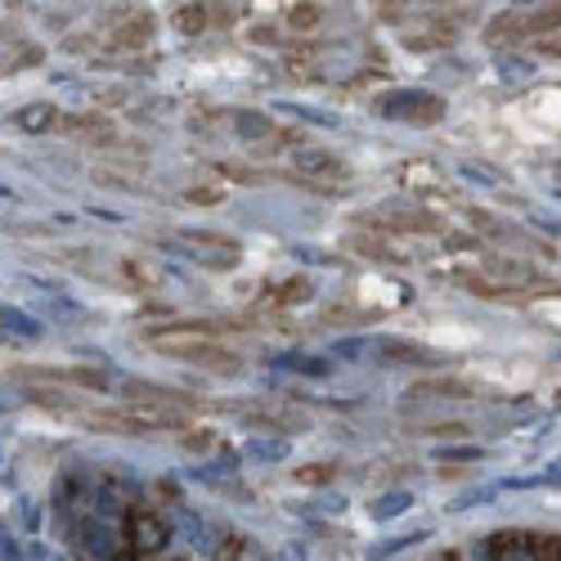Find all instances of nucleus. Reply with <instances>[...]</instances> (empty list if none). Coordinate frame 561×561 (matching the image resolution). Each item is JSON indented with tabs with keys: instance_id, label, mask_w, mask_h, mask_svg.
Listing matches in <instances>:
<instances>
[{
	"instance_id": "nucleus-1",
	"label": "nucleus",
	"mask_w": 561,
	"mask_h": 561,
	"mask_svg": "<svg viewBox=\"0 0 561 561\" xmlns=\"http://www.w3.org/2000/svg\"><path fill=\"white\" fill-rule=\"evenodd\" d=\"M144 342L167 359L211 368V373H239V355L220 346V337L207 324H171V328H148Z\"/></svg>"
},
{
	"instance_id": "nucleus-2",
	"label": "nucleus",
	"mask_w": 561,
	"mask_h": 561,
	"mask_svg": "<svg viewBox=\"0 0 561 561\" xmlns=\"http://www.w3.org/2000/svg\"><path fill=\"white\" fill-rule=\"evenodd\" d=\"M454 279H459L467 292H476V296H503V292H512V288H521V283H530L535 270L526 266V260H516V256L485 252L476 266L454 270Z\"/></svg>"
},
{
	"instance_id": "nucleus-3",
	"label": "nucleus",
	"mask_w": 561,
	"mask_h": 561,
	"mask_svg": "<svg viewBox=\"0 0 561 561\" xmlns=\"http://www.w3.org/2000/svg\"><path fill=\"white\" fill-rule=\"evenodd\" d=\"M378 112L391 122H414V126H436L444 118V99L431 90H391L378 99Z\"/></svg>"
},
{
	"instance_id": "nucleus-4",
	"label": "nucleus",
	"mask_w": 561,
	"mask_h": 561,
	"mask_svg": "<svg viewBox=\"0 0 561 561\" xmlns=\"http://www.w3.org/2000/svg\"><path fill=\"white\" fill-rule=\"evenodd\" d=\"M126 544H131L139 557H158V552L171 544V526H167L158 512L135 508V512L126 516Z\"/></svg>"
},
{
	"instance_id": "nucleus-5",
	"label": "nucleus",
	"mask_w": 561,
	"mask_h": 561,
	"mask_svg": "<svg viewBox=\"0 0 561 561\" xmlns=\"http://www.w3.org/2000/svg\"><path fill=\"white\" fill-rule=\"evenodd\" d=\"M175 530L184 535V544H190L198 557H207V561L224 557V548H230V535H224L216 521L198 516V512H180V516H175Z\"/></svg>"
},
{
	"instance_id": "nucleus-6",
	"label": "nucleus",
	"mask_w": 561,
	"mask_h": 561,
	"mask_svg": "<svg viewBox=\"0 0 561 561\" xmlns=\"http://www.w3.org/2000/svg\"><path fill=\"white\" fill-rule=\"evenodd\" d=\"M373 359H382V364H408V368H436L440 355L418 346V342H404V337H373V342L364 346Z\"/></svg>"
},
{
	"instance_id": "nucleus-7",
	"label": "nucleus",
	"mask_w": 561,
	"mask_h": 561,
	"mask_svg": "<svg viewBox=\"0 0 561 561\" xmlns=\"http://www.w3.org/2000/svg\"><path fill=\"white\" fill-rule=\"evenodd\" d=\"M292 167L302 171V180H342L346 175V162L332 154V148H319V144H296L292 154Z\"/></svg>"
},
{
	"instance_id": "nucleus-8",
	"label": "nucleus",
	"mask_w": 561,
	"mask_h": 561,
	"mask_svg": "<svg viewBox=\"0 0 561 561\" xmlns=\"http://www.w3.org/2000/svg\"><path fill=\"white\" fill-rule=\"evenodd\" d=\"M368 230H378V234H444V220L431 211H382L378 220H368Z\"/></svg>"
},
{
	"instance_id": "nucleus-9",
	"label": "nucleus",
	"mask_w": 561,
	"mask_h": 561,
	"mask_svg": "<svg viewBox=\"0 0 561 561\" xmlns=\"http://www.w3.org/2000/svg\"><path fill=\"white\" fill-rule=\"evenodd\" d=\"M154 36H158V19L148 10H135V14H122V23L112 27V46L126 50V54H139V50L154 46Z\"/></svg>"
},
{
	"instance_id": "nucleus-10",
	"label": "nucleus",
	"mask_w": 561,
	"mask_h": 561,
	"mask_svg": "<svg viewBox=\"0 0 561 561\" xmlns=\"http://www.w3.org/2000/svg\"><path fill=\"white\" fill-rule=\"evenodd\" d=\"M230 126H234V135L243 139V144H266V139H283V131L266 118V112H256V108H239L234 118H230Z\"/></svg>"
},
{
	"instance_id": "nucleus-11",
	"label": "nucleus",
	"mask_w": 561,
	"mask_h": 561,
	"mask_svg": "<svg viewBox=\"0 0 561 561\" xmlns=\"http://www.w3.org/2000/svg\"><path fill=\"white\" fill-rule=\"evenodd\" d=\"M495 561H544V548L530 535H499L490 548Z\"/></svg>"
},
{
	"instance_id": "nucleus-12",
	"label": "nucleus",
	"mask_w": 561,
	"mask_h": 561,
	"mask_svg": "<svg viewBox=\"0 0 561 561\" xmlns=\"http://www.w3.org/2000/svg\"><path fill=\"white\" fill-rule=\"evenodd\" d=\"M521 36H530V27H526V19H521L516 10H508V14H495L490 23H485V46L521 41Z\"/></svg>"
},
{
	"instance_id": "nucleus-13",
	"label": "nucleus",
	"mask_w": 561,
	"mask_h": 561,
	"mask_svg": "<svg viewBox=\"0 0 561 561\" xmlns=\"http://www.w3.org/2000/svg\"><path fill=\"white\" fill-rule=\"evenodd\" d=\"M36 378H54V382H77V387H86V391H108L112 387V378L108 373H99V368H36Z\"/></svg>"
},
{
	"instance_id": "nucleus-14",
	"label": "nucleus",
	"mask_w": 561,
	"mask_h": 561,
	"mask_svg": "<svg viewBox=\"0 0 561 561\" xmlns=\"http://www.w3.org/2000/svg\"><path fill=\"white\" fill-rule=\"evenodd\" d=\"M54 122H59V108H50V103H27L14 112V126L27 135H46V131H54Z\"/></svg>"
},
{
	"instance_id": "nucleus-15",
	"label": "nucleus",
	"mask_w": 561,
	"mask_h": 561,
	"mask_svg": "<svg viewBox=\"0 0 561 561\" xmlns=\"http://www.w3.org/2000/svg\"><path fill=\"white\" fill-rule=\"evenodd\" d=\"M472 382H463V378H431V382H418L414 387V395L418 400H472Z\"/></svg>"
},
{
	"instance_id": "nucleus-16",
	"label": "nucleus",
	"mask_w": 561,
	"mask_h": 561,
	"mask_svg": "<svg viewBox=\"0 0 561 561\" xmlns=\"http://www.w3.org/2000/svg\"><path fill=\"white\" fill-rule=\"evenodd\" d=\"M288 454H292L288 436H252L247 440V459L252 463H283Z\"/></svg>"
},
{
	"instance_id": "nucleus-17",
	"label": "nucleus",
	"mask_w": 561,
	"mask_h": 561,
	"mask_svg": "<svg viewBox=\"0 0 561 561\" xmlns=\"http://www.w3.org/2000/svg\"><path fill=\"white\" fill-rule=\"evenodd\" d=\"M0 332H14V337H27V342H36L46 328L36 324L27 310H19V306H0Z\"/></svg>"
},
{
	"instance_id": "nucleus-18",
	"label": "nucleus",
	"mask_w": 561,
	"mask_h": 561,
	"mask_svg": "<svg viewBox=\"0 0 561 561\" xmlns=\"http://www.w3.org/2000/svg\"><path fill=\"white\" fill-rule=\"evenodd\" d=\"M175 32L180 36H203L207 32V5L203 0H190V5L175 10Z\"/></svg>"
},
{
	"instance_id": "nucleus-19",
	"label": "nucleus",
	"mask_w": 561,
	"mask_h": 561,
	"mask_svg": "<svg viewBox=\"0 0 561 561\" xmlns=\"http://www.w3.org/2000/svg\"><path fill=\"white\" fill-rule=\"evenodd\" d=\"M408 508H414V495H408V490H391V495H382L378 503H373L368 512H373V521H395Z\"/></svg>"
},
{
	"instance_id": "nucleus-20",
	"label": "nucleus",
	"mask_w": 561,
	"mask_h": 561,
	"mask_svg": "<svg viewBox=\"0 0 561 561\" xmlns=\"http://www.w3.org/2000/svg\"><path fill=\"white\" fill-rule=\"evenodd\" d=\"M180 243H184V247H220V252H234V256H239V243H234L230 234H211V230H184Z\"/></svg>"
},
{
	"instance_id": "nucleus-21",
	"label": "nucleus",
	"mask_w": 561,
	"mask_h": 561,
	"mask_svg": "<svg viewBox=\"0 0 561 561\" xmlns=\"http://www.w3.org/2000/svg\"><path fill=\"white\" fill-rule=\"evenodd\" d=\"M310 296H315V283H310V279H288L275 302H279V306H306Z\"/></svg>"
},
{
	"instance_id": "nucleus-22",
	"label": "nucleus",
	"mask_w": 561,
	"mask_h": 561,
	"mask_svg": "<svg viewBox=\"0 0 561 561\" xmlns=\"http://www.w3.org/2000/svg\"><path fill=\"white\" fill-rule=\"evenodd\" d=\"M499 72H503V82H530L535 77V63L530 59H516V54H503L499 59Z\"/></svg>"
},
{
	"instance_id": "nucleus-23",
	"label": "nucleus",
	"mask_w": 561,
	"mask_h": 561,
	"mask_svg": "<svg viewBox=\"0 0 561 561\" xmlns=\"http://www.w3.org/2000/svg\"><path fill=\"white\" fill-rule=\"evenodd\" d=\"M288 23H292V27H302V32H315V27L324 23V10H319V5H310V0H302V5H292Z\"/></svg>"
},
{
	"instance_id": "nucleus-24",
	"label": "nucleus",
	"mask_w": 561,
	"mask_h": 561,
	"mask_svg": "<svg viewBox=\"0 0 561 561\" xmlns=\"http://www.w3.org/2000/svg\"><path fill=\"white\" fill-rule=\"evenodd\" d=\"M463 175H472L476 184H503V171L490 162H463Z\"/></svg>"
},
{
	"instance_id": "nucleus-25",
	"label": "nucleus",
	"mask_w": 561,
	"mask_h": 561,
	"mask_svg": "<svg viewBox=\"0 0 561 561\" xmlns=\"http://www.w3.org/2000/svg\"><path fill=\"white\" fill-rule=\"evenodd\" d=\"M283 364H288V368H296V373H310V378H328V368H332V364L310 359V355H288Z\"/></svg>"
},
{
	"instance_id": "nucleus-26",
	"label": "nucleus",
	"mask_w": 561,
	"mask_h": 561,
	"mask_svg": "<svg viewBox=\"0 0 561 561\" xmlns=\"http://www.w3.org/2000/svg\"><path fill=\"white\" fill-rule=\"evenodd\" d=\"M337 476V467H328V463H315V467H302V472H296V480H302V485H328Z\"/></svg>"
},
{
	"instance_id": "nucleus-27",
	"label": "nucleus",
	"mask_w": 561,
	"mask_h": 561,
	"mask_svg": "<svg viewBox=\"0 0 561 561\" xmlns=\"http://www.w3.org/2000/svg\"><path fill=\"white\" fill-rule=\"evenodd\" d=\"M418 539H427V530H418V535H400V539H391V544H382V548H373V561H382V557L408 548V544H418Z\"/></svg>"
},
{
	"instance_id": "nucleus-28",
	"label": "nucleus",
	"mask_w": 561,
	"mask_h": 561,
	"mask_svg": "<svg viewBox=\"0 0 561 561\" xmlns=\"http://www.w3.org/2000/svg\"><path fill=\"white\" fill-rule=\"evenodd\" d=\"M368 342H342V346H337V355H342V359H351V355H359Z\"/></svg>"
},
{
	"instance_id": "nucleus-29",
	"label": "nucleus",
	"mask_w": 561,
	"mask_h": 561,
	"mask_svg": "<svg viewBox=\"0 0 561 561\" xmlns=\"http://www.w3.org/2000/svg\"><path fill=\"white\" fill-rule=\"evenodd\" d=\"M190 198H194V203H216L220 194H211V190H198V194H190Z\"/></svg>"
},
{
	"instance_id": "nucleus-30",
	"label": "nucleus",
	"mask_w": 561,
	"mask_h": 561,
	"mask_svg": "<svg viewBox=\"0 0 561 561\" xmlns=\"http://www.w3.org/2000/svg\"><path fill=\"white\" fill-rule=\"evenodd\" d=\"M512 5H526V0H512Z\"/></svg>"
}]
</instances>
